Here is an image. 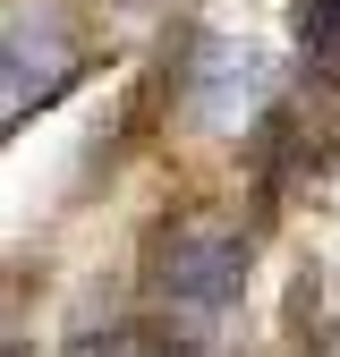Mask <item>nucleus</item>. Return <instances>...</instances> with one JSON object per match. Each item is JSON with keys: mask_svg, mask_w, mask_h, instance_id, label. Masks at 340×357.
<instances>
[{"mask_svg": "<svg viewBox=\"0 0 340 357\" xmlns=\"http://www.w3.org/2000/svg\"><path fill=\"white\" fill-rule=\"evenodd\" d=\"M238 289H247L238 230H212V221L170 230V247H162V306L179 324V340H222L230 315H238Z\"/></svg>", "mask_w": 340, "mask_h": 357, "instance_id": "nucleus-1", "label": "nucleus"}, {"mask_svg": "<svg viewBox=\"0 0 340 357\" xmlns=\"http://www.w3.org/2000/svg\"><path fill=\"white\" fill-rule=\"evenodd\" d=\"M264 102H272V60L247 34H204L187 60V119L212 137H238Z\"/></svg>", "mask_w": 340, "mask_h": 357, "instance_id": "nucleus-2", "label": "nucleus"}, {"mask_svg": "<svg viewBox=\"0 0 340 357\" xmlns=\"http://www.w3.org/2000/svg\"><path fill=\"white\" fill-rule=\"evenodd\" d=\"M77 77V43L52 0H9V119L42 111Z\"/></svg>", "mask_w": 340, "mask_h": 357, "instance_id": "nucleus-3", "label": "nucleus"}, {"mask_svg": "<svg viewBox=\"0 0 340 357\" xmlns=\"http://www.w3.org/2000/svg\"><path fill=\"white\" fill-rule=\"evenodd\" d=\"M298 52L323 77H340V0H298Z\"/></svg>", "mask_w": 340, "mask_h": 357, "instance_id": "nucleus-4", "label": "nucleus"}, {"mask_svg": "<svg viewBox=\"0 0 340 357\" xmlns=\"http://www.w3.org/2000/svg\"><path fill=\"white\" fill-rule=\"evenodd\" d=\"M179 357H222V340H179Z\"/></svg>", "mask_w": 340, "mask_h": 357, "instance_id": "nucleus-5", "label": "nucleus"}]
</instances>
